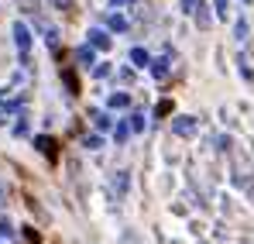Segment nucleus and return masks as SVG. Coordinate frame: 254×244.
<instances>
[{
  "label": "nucleus",
  "mask_w": 254,
  "mask_h": 244,
  "mask_svg": "<svg viewBox=\"0 0 254 244\" xmlns=\"http://www.w3.org/2000/svg\"><path fill=\"white\" fill-rule=\"evenodd\" d=\"M35 148H38L42 155H48V159H55V148H59V145H55V138H48V134H38V138H35Z\"/></svg>",
  "instance_id": "obj_5"
},
{
  "label": "nucleus",
  "mask_w": 254,
  "mask_h": 244,
  "mask_svg": "<svg viewBox=\"0 0 254 244\" xmlns=\"http://www.w3.org/2000/svg\"><path fill=\"white\" fill-rule=\"evenodd\" d=\"M55 3H59V7H69V3H72V0H55Z\"/></svg>",
  "instance_id": "obj_21"
},
{
  "label": "nucleus",
  "mask_w": 254,
  "mask_h": 244,
  "mask_svg": "<svg viewBox=\"0 0 254 244\" xmlns=\"http://www.w3.org/2000/svg\"><path fill=\"white\" fill-rule=\"evenodd\" d=\"M76 59H79V66H96V48L86 41V45L76 48Z\"/></svg>",
  "instance_id": "obj_4"
},
{
  "label": "nucleus",
  "mask_w": 254,
  "mask_h": 244,
  "mask_svg": "<svg viewBox=\"0 0 254 244\" xmlns=\"http://www.w3.org/2000/svg\"><path fill=\"white\" fill-rule=\"evenodd\" d=\"M107 73H110V66H107V62H96V66H93V76H96V80H103Z\"/></svg>",
  "instance_id": "obj_14"
},
{
  "label": "nucleus",
  "mask_w": 254,
  "mask_h": 244,
  "mask_svg": "<svg viewBox=\"0 0 254 244\" xmlns=\"http://www.w3.org/2000/svg\"><path fill=\"white\" fill-rule=\"evenodd\" d=\"M127 121H130V131H144V114H134Z\"/></svg>",
  "instance_id": "obj_13"
},
{
  "label": "nucleus",
  "mask_w": 254,
  "mask_h": 244,
  "mask_svg": "<svg viewBox=\"0 0 254 244\" xmlns=\"http://www.w3.org/2000/svg\"><path fill=\"white\" fill-rule=\"evenodd\" d=\"M199 131V121L196 117H175L172 121V134H179V138H192Z\"/></svg>",
  "instance_id": "obj_1"
},
{
  "label": "nucleus",
  "mask_w": 254,
  "mask_h": 244,
  "mask_svg": "<svg viewBox=\"0 0 254 244\" xmlns=\"http://www.w3.org/2000/svg\"><path fill=\"white\" fill-rule=\"evenodd\" d=\"M83 145H86V148H100V134H86Z\"/></svg>",
  "instance_id": "obj_15"
},
{
  "label": "nucleus",
  "mask_w": 254,
  "mask_h": 244,
  "mask_svg": "<svg viewBox=\"0 0 254 244\" xmlns=\"http://www.w3.org/2000/svg\"><path fill=\"white\" fill-rule=\"evenodd\" d=\"M107 24H110L114 31H124V28H127V21L121 17V14H107Z\"/></svg>",
  "instance_id": "obj_12"
},
{
  "label": "nucleus",
  "mask_w": 254,
  "mask_h": 244,
  "mask_svg": "<svg viewBox=\"0 0 254 244\" xmlns=\"http://www.w3.org/2000/svg\"><path fill=\"white\" fill-rule=\"evenodd\" d=\"M127 134H130V121H121L117 127H114V141H117V145L127 141Z\"/></svg>",
  "instance_id": "obj_9"
},
{
  "label": "nucleus",
  "mask_w": 254,
  "mask_h": 244,
  "mask_svg": "<svg viewBox=\"0 0 254 244\" xmlns=\"http://www.w3.org/2000/svg\"><path fill=\"white\" fill-rule=\"evenodd\" d=\"M248 3H251V0H248Z\"/></svg>",
  "instance_id": "obj_22"
},
{
  "label": "nucleus",
  "mask_w": 254,
  "mask_h": 244,
  "mask_svg": "<svg viewBox=\"0 0 254 244\" xmlns=\"http://www.w3.org/2000/svg\"><path fill=\"white\" fill-rule=\"evenodd\" d=\"M14 41H17V52H21V59H28V52H31V31H28V24H14Z\"/></svg>",
  "instance_id": "obj_2"
},
{
  "label": "nucleus",
  "mask_w": 254,
  "mask_h": 244,
  "mask_svg": "<svg viewBox=\"0 0 254 244\" xmlns=\"http://www.w3.org/2000/svg\"><path fill=\"white\" fill-rule=\"evenodd\" d=\"M196 7H199V0H182V10L186 14H196Z\"/></svg>",
  "instance_id": "obj_16"
},
{
  "label": "nucleus",
  "mask_w": 254,
  "mask_h": 244,
  "mask_svg": "<svg viewBox=\"0 0 254 244\" xmlns=\"http://www.w3.org/2000/svg\"><path fill=\"white\" fill-rule=\"evenodd\" d=\"M3 200H7V186L0 182V206H3Z\"/></svg>",
  "instance_id": "obj_20"
},
{
  "label": "nucleus",
  "mask_w": 254,
  "mask_h": 244,
  "mask_svg": "<svg viewBox=\"0 0 254 244\" xmlns=\"http://www.w3.org/2000/svg\"><path fill=\"white\" fill-rule=\"evenodd\" d=\"M196 21H199V28H210V14H206V7H203V0H199V7H196Z\"/></svg>",
  "instance_id": "obj_11"
},
{
  "label": "nucleus",
  "mask_w": 254,
  "mask_h": 244,
  "mask_svg": "<svg viewBox=\"0 0 254 244\" xmlns=\"http://www.w3.org/2000/svg\"><path fill=\"white\" fill-rule=\"evenodd\" d=\"M216 17H227V0H216Z\"/></svg>",
  "instance_id": "obj_17"
},
{
  "label": "nucleus",
  "mask_w": 254,
  "mask_h": 244,
  "mask_svg": "<svg viewBox=\"0 0 254 244\" xmlns=\"http://www.w3.org/2000/svg\"><path fill=\"white\" fill-rule=\"evenodd\" d=\"M110 3H114V10H121V7H130L134 0H110Z\"/></svg>",
  "instance_id": "obj_19"
},
{
  "label": "nucleus",
  "mask_w": 254,
  "mask_h": 244,
  "mask_svg": "<svg viewBox=\"0 0 254 244\" xmlns=\"http://www.w3.org/2000/svg\"><path fill=\"white\" fill-rule=\"evenodd\" d=\"M130 62H134L137 69H151V55H148L144 48H130Z\"/></svg>",
  "instance_id": "obj_7"
},
{
  "label": "nucleus",
  "mask_w": 254,
  "mask_h": 244,
  "mask_svg": "<svg viewBox=\"0 0 254 244\" xmlns=\"http://www.w3.org/2000/svg\"><path fill=\"white\" fill-rule=\"evenodd\" d=\"M127 186V172H121V179H114V189H124Z\"/></svg>",
  "instance_id": "obj_18"
},
{
  "label": "nucleus",
  "mask_w": 254,
  "mask_h": 244,
  "mask_svg": "<svg viewBox=\"0 0 254 244\" xmlns=\"http://www.w3.org/2000/svg\"><path fill=\"white\" fill-rule=\"evenodd\" d=\"M86 38H89V45H93L96 52H103V48H110V35H107L103 28H93V31L86 35Z\"/></svg>",
  "instance_id": "obj_3"
},
{
  "label": "nucleus",
  "mask_w": 254,
  "mask_h": 244,
  "mask_svg": "<svg viewBox=\"0 0 254 244\" xmlns=\"http://www.w3.org/2000/svg\"><path fill=\"white\" fill-rule=\"evenodd\" d=\"M169 66H172L169 55H162V59H151V76H155V80H165V76H169Z\"/></svg>",
  "instance_id": "obj_6"
},
{
  "label": "nucleus",
  "mask_w": 254,
  "mask_h": 244,
  "mask_svg": "<svg viewBox=\"0 0 254 244\" xmlns=\"http://www.w3.org/2000/svg\"><path fill=\"white\" fill-rule=\"evenodd\" d=\"M0 244H14V227L7 220H0Z\"/></svg>",
  "instance_id": "obj_10"
},
{
  "label": "nucleus",
  "mask_w": 254,
  "mask_h": 244,
  "mask_svg": "<svg viewBox=\"0 0 254 244\" xmlns=\"http://www.w3.org/2000/svg\"><path fill=\"white\" fill-rule=\"evenodd\" d=\"M127 103H130V96L121 93V89H117V93H110V100H107V107H114V110H121V107H127Z\"/></svg>",
  "instance_id": "obj_8"
}]
</instances>
